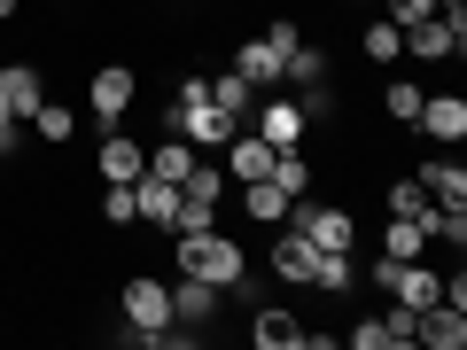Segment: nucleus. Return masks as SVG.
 <instances>
[{
    "instance_id": "1",
    "label": "nucleus",
    "mask_w": 467,
    "mask_h": 350,
    "mask_svg": "<svg viewBox=\"0 0 467 350\" xmlns=\"http://www.w3.org/2000/svg\"><path fill=\"white\" fill-rule=\"evenodd\" d=\"M180 273H195V281H211L218 296H234V288L250 281V257H242V242H226V233H180Z\"/></svg>"
},
{
    "instance_id": "20",
    "label": "nucleus",
    "mask_w": 467,
    "mask_h": 350,
    "mask_svg": "<svg viewBox=\"0 0 467 350\" xmlns=\"http://www.w3.org/2000/svg\"><path fill=\"white\" fill-rule=\"evenodd\" d=\"M358 47H367V63H382V70H398V63H405V32H398L389 16H374L367 32H358Z\"/></svg>"
},
{
    "instance_id": "30",
    "label": "nucleus",
    "mask_w": 467,
    "mask_h": 350,
    "mask_svg": "<svg viewBox=\"0 0 467 350\" xmlns=\"http://www.w3.org/2000/svg\"><path fill=\"white\" fill-rule=\"evenodd\" d=\"M16 140H24V117H8V109H0V156H16Z\"/></svg>"
},
{
    "instance_id": "13",
    "label": "nucleus",
    "mask_w": 467,
    "mask_h": 350,
    "mask_svg": "<svg viewBox=\"0 0 467 350\" xmlns=\"http://www.w3.org/2000/svg\"><path fill=\"white\" fill-rule=\"evenodd\" d=\"M413 343H429V350H460V343H467V312H451V304H429V312L413 319Z\"/></svg>"
},
{
    "instance_id": "27",
    "label": "nucleus",
    "mask_w": 467,
    "mask_h": 350,
    "mask_svg": "<svg viewBox=\"0 0 467 350\" xmlns=\"http://www.w3.org/2000/svg\"><path fill=\"white\" fill-rule=\"evenodd\" d=\"M24 125H32L39 140H70V109H63V101H39V109L24 117Z\"/></svg>"
},
{
    "instance_id": "25",
    "label": "nucleus",
    "mask_w": 467,
    "mask_h": 350,
    "mask_svg": "<svg viewBox=\"0 0 467 350\" xmlns=\"http://www.w3.org/2000/svg\"><path fill=\"white\" fill-rule=\"evenodd\" d=\"M420 101H429V94H420L413 78H389V86H382V109L398 117V125H413V117H420Z\"/></svg>"
},
{
    "instance_id": "14",
    "label": "nucleus",
    "mask_w": 467,
    "mask_h": 350,
    "mask_svg": "<svg viewBox=\"0 0 467 350\" xmlns=\"http://www.w3.org/2000/svg\"><path fill=\"white\" fill-rule=\"evenodd\" d=\"M413 125H420L429 140H460V133H467V101H460V94H429Z\"/></svg>"
},
{
    "instance_id": "5",
    "label": "nucleus",
    "mask_w": 467,
    "mask_h": 350,
    "mask_svg": "<svg viewBox=\"0 0 467 350\" xmlns=\"http://www.w3.org/2000/svg\"><path fill=\"white\" fill-rule=\"evenodd\" d=\"M94 171H101V187H109V180H125V187H133L140 171H149V149H140L133 133H117V125H101V156H94Z\"/></svg>"
},
{
    "instance_id": "6",
    "label": "nucleus",
    "mask_w": 467,
    "mask_h": 350,
    "mask_svg": "<svg viewBox=\"0 0 467 350\" xmlns=\"http://www.w3.org/2000/svg\"><path fill=\"white\" fill-rule=\"evenodd\" d=\"M304 125H312V117H304L296 101H273V94H257V109H250V133H265L273 149H304Z\"/></svg>"
},
{
    "instance_id": "23",
    "label": "nucleus",
    "mask_w": 467,
    "mask_h": 350,
    "mask_svg": "<svg viewBox=\"0 0 467 350\" xmlns=\"http://www.w3.org/2000/svg\"><path fill=\"white\" fill-rule=\"evenodd\" d=\"M281 195H312V164H304V149H273V171H265Z\"/></svg>"
},
{
    "instance_id": "7",
    "label": "nucleus",
    "mask_w": 467,
    "mask_h": 350,
    "mask_svg": "<svg viewBox=\"0 0 467 350\" xmlns=\"http://www.w3.org/2000/svg\"><path fill=\"white\" fill-rule=\"evenodd\" d=\"M218 156H226L218 171H226L234 187H250V180H265V171H273V140H265V133H250V125H242V133H234Z\"/></svg>"
},
{
    "instance_id": "8",
    "label": "nucleus",
    "mask_w": 467,
    "mask_h": 350,
    "mask_svg": "<svg viewBox=\"0 0 467 350\" xmlns=\"http://www.w3.org/2000/svg\"><path fill=\"white\" fill-rule=\"evenodd\" d=\"M413 319H420V312L389 304L382 319H358V327H350V350H398V343H413Z\"/></svg>"
},
{
    "instance_id": "11",
    "label": "nucleus",
    "mask_w": 467,
    "mask_h": 350,
    "mask_svg": "<svg viewBox=\"0 0 467 350\" xmlns=\"http://www.w3.org/2000/svg\"><path fill=\"white\" fill-rule=\"evenodd\" d=\"M211 312H218V288L195 281V273H180V281H171V319H180V327H211Z\"/></svg>"
},
{
    "instance_id": "26",
    "label": "nucleus",
    "mask_w": 467,
    "mask_h": 350,
    "mask_svg": "<svg viewBox=\"0 0 467 350\" xmlns=\"http://www.w3.org/2000/svg\"><path fill=\"white\" fill-rule=\"evenodd\" d=\"M101 218H109V226H133V218H140V195H133L125 180H109V187H101Z\"/></svg>"
},
{
    "instance_id": "4",
    "label": "nucleus",
    "mask_w": 467,
    "mask_h": 350,
    "mask_svg": "<svg viewBox=\"0 0 467 350\" xmlns=\"http://www.w3.org/2000/svg\"><path fill=\"white\" fill-rule=\"evenodd\" d=\"M125 327H133L140 343H149L156 327H171V288L149 281V273H140V281H125Z\"/></svg>"
},
{
    "instance_id": "21",
    "label": "nucleus",
    "mask_w": 467,
    "mask_h": 350,
    "mask_svg": "<svg viewBox=\"0 0 467 350\" xmlns=\"http://www.w3.org/2000/svg\"><path fill=\"white\" fill-rule=\"evenodd\" d=\"M288 202H296V195H281L273 180H250V187H242V211H250L257 226H281V218H288Z\"/></svg>"
},
{
    "instance_id": "32",
    "label": "nucleus",
    "mask_w": 467,
    "mask_h": 350,
    "mask_svg": "<svg viewBox=\"0 0 467 350\" xmlns=\"http://www.w3.org/2000/svg\"><path fill=\"white\" fill-rule=\"evenodd\" d=\"M55 8H63V0H55Z\"/></svg>"
},
{
    "instance_id": "22",
    "label": "nucleus",
    "mask_w": 467,
    "mask_h": 350,
    "mask_svg": "<svg viewBox=\"0 0 467 350\" xmlns=\"http://www.w3.org/2000/svg\"><path fill=\"white\" fill-rule=\"evenodd\" d=\"M413 180L429 187V202H467V171H460V164H444V156H436V164H420Z\"/></svg>"
},
{
    "instance_id": "12",
    "label": "nucleus",
    "mask_w": 467,
    "mask_h": 350,
    "mask_svg": "<svg viewBox=\"0 0 467 350\" xmlns=\"http://www.w3.org/2000/svg\"><path fill=\"white\" fill-rule=\"evenodd\" d=\"M304 335H312V327H304L296 312H281V304L250 319V343H257V350H304Z\"/></svg>"
},
{
    "instance_id": "9",
    "label": "nucleus",
    "mask_w": 467,
    "mask_h": 350,
    "mask_svg": "<svg viewBox=\"0 0 467 350\" xmlns=\"http://www.w3.org/2000/svg\"><path fill=\"white\" fill-rule=\"evenodd\" d=\"M265 265L281 273L288 288H312V273H319V250H312V242H304L296 226H281V242H273V257H265Z\"/></svg>"
},
{
    "instance_id": "28",
    "label": "nucleus",
    "mask_w": 467,
    "mask_h": 350,
    "mask_svg": "<svg viewBox=\"0 0 467 350\" xmlns=\"http://www.w3.org/2000/svg\"><path fill=\"white\" fill-rule=\"evenodd\" d=\"M265 47L281 55V63H288V55L304 47V32H296V16H265Z\"/></svg>"
},
{
    "instance_id": "18",
    "label": "nucleus",
    "mask_w": 467,
    "mask_h": 350,
    "mask_svg": "<svg viewBox=\"0 0 467 350\" xmlns=\"http://www.w3.org/2000/svg\"><path fill=\"white\" fill-rule=\"evenodd\" d=\"M429 242V218H382V257H420Z\"/></svg>"
},
{
    "instance_id": "24",
    "label": "nucleus",
    "mask_w": 467,
    "mask_h": 350,
    "mask_svg": "<svg viewBox=\"0 0 467 350\" xmlns=\"http://www.w3.org/2000/svg\"><path fill=\"white\" fill-rule=\"evenodd\" d=\"M382 211H389V218H429V187H420V180H389Z\"/></svg>"
},
{
    "instance_id": "29",
    "label": "nucleus",
    "mask_w": 467,
    "mask_h": 350,
    "mask_svg": "<svg viewBox=\"0 0 467 350\" xmlns=\"http://www.w3.org/2000/svg\"><path fill=\"white\" fill-rule=\"evenodd\" d=\"M382 8H389L398 32H405V24H420V16H436V0H382Z\"/></svg>"
},
{
    "instance_id": "10",
    "label": "nucleus",
    "mask_w": 467,
    "mask_h": 350,
    "mask_svg": "<svg viewBox=\"0 0 467 350\" xmlns=\"http://www.w3.org/2000/svg\"><path fill=\"white\" fill-rule=\"evenodd\" d=\"M39 101H47V78H39L32 63H8V70H0V109H8V117H32Z\"/></svg>"
},
{
    "instance_id": "31",
    "label": "nucleus",
    "mask_w": 467,
    "mask_h": 350,
    "mask_svg": "<svg viewBox=\"0 0 467 350\" xmlns=\"http://www.w3.org/2000/svg\"><path fill=\"white\" fill-rule=\"evenodd\" d=\"M436 8H467V0H436Z\"/></svg>"
},
{
    "instance_id": "15",
    "label": "nucleus",
    "mask_w": 467,
    "mask_h": 350,
    "mask_svg": "<svg viewBox=\"0 0 467 350\" xmlns=\"http://www.w3.org/2000/svg\"><path fill=\"white\" fill-rule=\"evenodd\" d=\"M133 195H140V226H164V233H171L180 187H171V180H156V171H140V180H133Z\"/></svg>"
},
{
    "instance_id": "16",
    "label": "nucleus",
    "mask_w": 467,
    "mask_h": 350,
    "mask_svg": "<svg viewBox=\"0 0 467 350\" xmlns=\"http://www.w3.org/2000/svg\"><path fill=\"white\" fill-rule=\"evenodd\" d=\"M234 70H242V78H250L257 94H273V86H281V55H273L265 39H242V55H234Z\"/></svg>"
},
{
    "instance_id": "2",
    "label": "nucleus",
    "mask_w": 467,
    "mask_h": 350,
    "mask_svg": "<svg viewBox=\"0 0 467 350\" xmlns=\"http://www.w3.org/2000/svg\"><path fill=\"white\" fill-rule=\"evenodd\" d=\"M281 226H296L312 250H358V218H350L343 202H312V195H296Z\"/></svg>"
},
{
    "instance_id": "17",
    "label": "nucleus",
    "mask_w": 467,
    "mask_h": 350,
    "mask_svg": "<svg viewBox=\"0 0 467 350\" xmlns=\"http://www.w3.org/2000/svg\"><path fill=\"white\" fill-rule=\"evenodd\" d=\"M211 101L234 117V125H250V109H257V86L242 78V70H218V78H211Z\"/></svg>"
},
{
    "instance_id": "3",
    "label": "nucleus",
    "mask_w": 467,
    "mask_h": 350,
    "mask_svg": "<svg viewBox=\"0 0 467 350\" xmlns=\"http://www.w3.org/2000/svg\"><path fill=\"white\" fill-rule=\"evenodd\" d=\"M133 94H140V78H133L125 63H101L94 78H86V109H94L101 125H117V117L133 109Z\"/></svg>"
},
{
    "instance_id": "19",
    "label": "nucleus",
    "mask_w": 467,
    "mask_h": 350,
    "mask_svg": "<svg viewBox=\"0 0 467 350\" xmlns=\"http://www.w3.org/2000/svg\"><path fill=\"white\" fill-rule=\"evenodd\" d=\"M149 171H156V180H171V187H180L187 171H195V149H187L180 133H164V140H149Z\"/></svg>"
}]
</instances>
